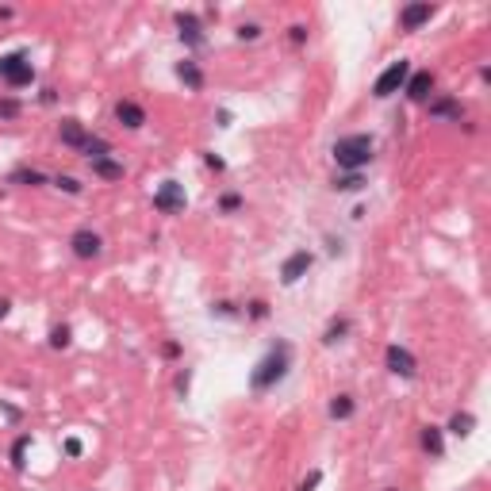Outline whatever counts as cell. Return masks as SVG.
Here are the masks:
<instances>
[{"instance_id":"obj_16","label":"cell","mask_w":491,"mask_h":491,"mask_svg":"<svg viewBox=\"0 0 491 491\" xmlns=\"http://www.w3.org/2000/svg\"><path fill=\"white\" fill-rule=\"evenodd\" d=\"M89 166L100 181H123V161H116V158H100V161H89Z\"/></svg>"},{"instance_id":"obj_26","label":"cell","mask_w":491,"mask_h":491,"mask_svg":"<svg viewBox=\"0 0 491 491\" xmlns=\"http://www.w3.org/2000/svg\"><path fill=\"white\" fill-rule=\"evenodd\" d=\"M0 119H19V100L16 96H0Z\"/></svg>"},{"instance_id":"obj_28","label":"cell","mask_w":491,"mask_h":491,"mask_svg":"<svg viewBox=\"0 0 491 491\" xmlns=\"http://www.w3.org/2000/svg\"><path fill=\"white\" fill-rule=\"evenodd\" d=\"M27 445H31V438H27V434L16 441V445H12V465H16V468H24V453H27Z\"/></svg>"},{"instance_id":"obj_22","label":"cell","mask_w":491,"mask_h":491,"mask_svg":"<svg viewBox=\"0 0 491 491\" xmlns=\"http://www.w3.org/2000/svg\"><path fill=\"white\" fill-rule=\"evenodd\" d=\"M81 154H84L89 161H100V158H108V154H111V146H108L104 139H92V134H89V142H84Z\"/></svg>"},{"instance_id":"obj_14","label":"cell","mask_w":491,"mask_h":491,"mask_svg":"<svg viewBox=\"0 0 491 491\" xmlns=\"http://www.w3.org/2000/svg\"><path fill=\"white\" fill-rule=\"evenodd\" d=\"M353 411H357V400H353L350 391H338L330 400V407H326V415H330L334 422H346V418H353Z\"/></svg>"},{"instance_id":"obj_34","label":"cell","mask_w":491,"mask_h":491,"mask_svg":"<svg viewBox=\"0 0 491 491\" xmlns=\"http://www.w3.org/2000/svg\"><path fill=\"white\" fill-rule=\"evenodd\" d=\"M303 39H307V27L296 24V27H292V42H303Z\"/></svg>"},{"instance_id":"obj_20","label":"cell","mask_w":491,"mask_h":491,"mask_svg":"<svg viewBox=\"0 0 491 491\" xmlns=\"http://www.w3.org/2000/svg\"><path fill=\"white\" fill-rule=\"evenodd\" d=\"M346 334H350V319H334V323L326 326V334H323V346H338Z\"/></svg>"},{"instance_id":"obj_37","label":"cell","mask_w":491,"mask_h":491,"mask_svg":"<svg viewBox=\"0 0 491 491\" xmlns=\"http://www.w3.org/2000/svg\"><path fill=\"white\" fill-rule=\"evenodd\" d=\"M8 311H12V303H8V300H0V319L8 315Z\"/></svg>"},{"instance_id":"obj_33","label":"cell","mask_w":491,"mask_h":491,"mask_svg":"<svg viewBox=\"0 0 491 491\" xmlns=\"http://www.w3.org/2000/svg\"><path fill=\"white\" fill-rule=\"evenodd\" d=\"M211 311H215V315H223V319H231V315H234V303H226V300H223V303H215Z\"/></svg>"},{"instance_id":"obj_11","label":"cell","mask_w":491,"mask_h":491,"mask_svg":"<svg viewBox=\"0 0 491 491\" xmlns=\"http://www.w3.org/2000/svg\"><path fill=\"white\" fill-rule=\"evenodd\" d=\"M58 139H62V146H69V150L81 154V150H84V142H89V131L81 127V119H62Z\"/></svg>"},{"instance_id":"obj_31","label":"cell","mask_w":491,"mask_h":491,"mask_svg":"<svg viewBox=\"0 0 491 491\" xmlns=\"http://www.w3.org/2000/svg\"><path fill=\"white\" fill-rule=\"evenodd\" d=\"M250 319H269V303L265 300H253L250 303Z\"/></svg>"},{"instance_id":"obj_23","label":"cell","mask_w":491,"mask_h":491,"mask_svg":"<svg viewBox=\"0 0 491 491\" xmlns=\"http://www.w3.org/2000/svg\"><path fill=\"white\" fill-rule=\"evenodd\" d=\"M334 188L338 192H361L365 188V177L361 173H341V177H334Z\"/></svg>"},{"instance_id":"obj_27","label":"cell","mask_w":491,"mask_h":491,"mask_svg":"<svg viewBox=\"0 0 491 491\" xmlns=\"http://www.w3.org/2000/svg\"><path fill=\"white\" fill-rule=\"evenodd\" d=\"M54 184H58L62 192H66V196H81V181H77V177H54Z\"/></svg>"},{"instance_id":"obj_13","label":"cell","mask_w":491,"mask_h":491,"mask_svg":"<svg viewBox=\"0 0 491 491\" xmlns=\"http://www.w3.org/2000/svg\"><path fill=\"white\" fill-rule=\"evenodd\" d=\"M116 119L127 127V131H139V127L146 123V111H142V104H134V100H119L116 104Z\"/></svg>"},{"instance_id":"obj_29","label":"cell","mask_w":491,"mask_h":491,"mask_svg":"<svg viewBox=\"0 0 491 491\" xmlns=\"http://www.w3.org/2000/svg\"><path fill=\"white\" fill-rule=\"evenodd\" d=\"M238 39L242 42H258L261 39V24H242L238 27Z\"/></svg>"},{"instance_id":"obj_7","label":"cell","mask_w":491,"mask_h":491,"mask_svg":"<svg viewBox=\"0 0 491 491\" xmlns=\"http://www.w3.org/2000/svg\"><path fill=\"white\" fill-rule=\"evenodd\" d=\"M384 361H388V373H391V376H403V380H415L418 365H415V357H411V350H403V346H388Z\"/></svg>"},{"instance_id":"obj_15","label":"cell","mask_w":491,"mask_h":491,"mask_svg":"<svg viewBox=\"0 0 491 491\" xmlns=\"http://www.w3.org/2000/svg\"><path fill=\"white\" fill-rule=\"evenodd\" d=\"M430 104V119H453V123H461V104L457 100H449V96H441V100H426Z\"/></svg>"},{"instance_id":"obj_1","label":"cell","mask_w":491,"mask_h":491,"mask_svg":"<svg viewBox=\"0 0 491 491\" xmlns=\"http://www.w3.org/2000/svg\"><path fill=\"white\" fill-rule=\"evenodd\" d=\"M288 365H292V346H288V341H276L273 350L253 365L250 391H258V395H261V391H269L273 384H280L284 376H288Z\"/></svg>"},{"instance_id":"obj_24","label":"cell","mask_w":491,"mask_h":491,"mask_svg":"<svg viewBox=\"0 0 491 491\" xmlns=\"http://www.w3.org/2000/svg\"><path fill=\"white\" fill-rule=\"evenodd\" d=\"M69 341H73V330H69L66 323L51 330V346H54V350H69Z\"/></svg>"},{"instance_id":"obj_17","label":"cell","mask_w":491,"mask_h":491,"mask_svg":"<svg viewBox=\"0 0 491 491\" xmlns=\"http://www.w3.org/2000/svg\"><path fill=\"white\" fill-rule=\"evenodd\" d=\"M422 449L430 457H445V438H441V426H422Z\"/></svg>"},{"instance_id":"obj_32","label":"cell","mask_w":491,"mask_h":491,"mask_svg":"<svg viewBox=\"0 0 491 491\" xmlns=\"http://www.w3.org/2000/svg\"><path fill=\"white\" fill-rule=\"evenodd\" d=\"M319 480H323V472H311L307 480L300 483V491H315V488H319Z\"/></svg>"},{"instance_id":"obj_19","label":"cell","mask_w":491,"mask_h":491,"mask_svg":"<svg viewBox=\"0 0 491 491\" xmlns=\"http://www.w3.org/2000/svg\"><path fill=\"white\" fill-rule=\"evenodd\" d=\"M472 426H476V418L468 415V411H457V415L449 418V426H445V430L457 434V438H468V434H472Z\"/></svg>"},{"instance_id":"obj_18","label":"cell","mask_w":491,"mask_h":491,"mask_svg":"<svg viewBox=\"0 0 491 491\" xmlns=\"http://www.w3.org/2000/svg\"><path fill=\"white\" fill-rule=\"evenodd\" d=\"M177 77H181L192 92L204 89V73H200V66H196V62H177Z\"/></svg>"},{"instance_id":"obj_8","label":"cell","mask_w":491,"mask_h":491,"mask_svg":"<svg viewBox=\"0 0 491 491\" xmlns=\"http://www.w3.org/2000/svg\"><path fill=\"white\" fill-rule=\"evenodd\" d=\"M311 265H315V258H311L307 250H296V253H288V258H284V265H280V280H284V284H296V280H303Z\"/></svg>"},{"instance_id":"obj_12","label":"cell","mask_w":491,"mask_h":491,"mask_svg":"<svg viewBox=\"0 0 491 491\" xmlns=\"http://www.w3.org/2000/svg\"><path fill=\"white\" fill-rule=\"evenodd\" d=\"M430 16H434V4H407V8L400 12V27L403 31H418Z\"/></svg>"},{"instance_id":"obj_9","label":"cell","mask_w":491,"mask_h":491,"mask_svg":"<svg viewBox=\"0 0 491 491\" xmlns=\"http://www.w3.org/2000/svg\"><path fill=\"white\" fill-rule=\"evenodd\" d=\"M403 92H407V100L426 104V100H430V92H434V73H430V69H418V73H411L407 84H403Z\"/></svg>"},{"instance_id":"obj_35","label":"cell","mask_w":491,"mask_h":491,"mask_svg":"<svg viewBox=\"0 0 491 491\" xmlns=\"http://www.w3.org/2000/svg\"><path fill=\"white\" fill-rule=\"evenodd\" d=\"M161 353H166V357H177V353H181V346H177V341H166V346H161Z\"/></svg>"},{"instance_id":"obj_21","label":"cell","mask_w":491,"mask_h":491,"mask_svg":"<svg viewBox=\"0 0 491 491\" xmlns=\"http://www.w3.org/2000/svg\"><path fill=\"white\" fill-rule=\"evenodd\" d=\"M12 184H27V188H39V184H46V173H39V169H16V173H12Z\"/></svg>"},{"instance_id":"obj_3","label":"cell","mask_w":491,"mask_h":491,"mask_svg":"<svg viewBox=\"0 0 491 491\" xmlns=\"http://www.w3.org/2000/svg\"><path fill=\"white\" fill-rule=\"evenodd\" d=\"M0 81L12 84V89H27V84L35 81V66L27 62L24 51H12L0 58Z\"/></svg>"},{"instance_id":"obj_4","label":"cell","mask_w":491,"mask_h":491,"mask_svg":"<svg viewBox=\"0 0 491 491\" xmlns=\"http://www.w3.org/2000/svg\"><path fill=\"white\" fill-rule=\"evenodd\" d=\"M407 77H411V62H407V58L391 62V66L384 69L380 77H376V84H373V96H376V100H388V96H395V92H403V84H407Z\"/></svg>"},{"instance_id":"obj_25","label":"cell","mask_w":491,"mask_h":491,"mask_svg":"<svg viewBox=\"0 0 491 491\" xmlns=\"http://www.w3.org/2000/svg\"><path fill=\"white\" fill-rule=\"evenodd\" d=\"M238 208H242V196H238V192H223V196H219V211H223V215H234Z\"/></svg>"},{"instance_id":"obj_2","label":"cell","mask_w":491,"mask_h":491,"mask_svg":"<svg viewBox=\"0 0 491 491\" xmlns=\"http://www.w3.org/2000/svg\"><path fill=\"white\" fill-rule=\"evenodd\" d=\"M334 161H338V169H346V173H361V169L373 161V139L368 134H346V139L334 142Z\"/></svg>"},{"instance_id":"obj_10","label":"cell","mask_w":491,"mask_h":491,"mask_svg":"<svg viewBox=\"0 0 491 491\" xmlns=\"http://www.w3.org/2000/svg\"><path fill=\"white\" fill-rule=\"evenodd\" d=\"M177 27H181V42L184 46H204V24L192 12H177Z\"/></svg>"},{"instance_id":"obj_30","label":"cell","mask_w":491,"mask_h":491,"mask_svg":"<svg viewBox=\"0 0 491 491\" xmlns=\"http://www.w3.org/2000/svg\"><path fill=\"white\" fill-rule=\"evenodd\" d=\"M62 449H66V457H81V449H84V445H81L77 438H66V441H62Z\"/></svg>"},{"instance_id":"obj_36","label":"cell","mask_w":491,"mask_h":491,"mask_svg":"<svg viewBox=\"0 0 491 491\" xmlns=\"http://www.w3.org/2000/svg\"><path fill=\"white\" fill-rule=\"evenodd\" d=\"M204 161H208L211 169H219V173H223V169H226V166H223V158H215V154H208V158H204Z\"/></svg>"},{"instance_id":"obj_6","label":"cell","mask_w":491,"mask_h":491,"mask_svg":"<svg viewBox=\"0 0 491 491\" xmlns=\"http://www.w3.org/2000/svg\"><path fill=\"white\" fill-rule=\"evenodd\" d=\"M69 250H73V258L92 261V258L104 253V238L96 231H89V226H81V231H73V238H69Z\"/></svg>"},{"instance_id":"obj_5","label":"cell","mask_w":491,"mask_h":491,"mask_svg":"<svg viewBox=\"0 0 491 491\" xmlns=\"http://www.w3.org/2000/svg\"><path fill=\"white\" fill-rule=\"evenodd\" d=\"M184 204H188V196H184V184H177V181H166L154 192V208H158L161 215H181Z\"/></svg>"}]
</instances>
